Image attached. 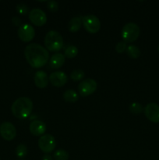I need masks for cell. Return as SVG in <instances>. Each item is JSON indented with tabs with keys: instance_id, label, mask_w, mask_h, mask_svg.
Masks as SVG:
<instances>
[{
	"instance_id": "6da1fadb",
	"label": "cell",
	"mask_w": 159,
	"mask_h": 160,
	"mask_svg": "<svg viewBox=\"0 0 159 160\" xmlns=\"http://www.w3.org/2000/svg\"><path fill=\"white\" fill-rule=\"evenodd\" d=\"M24 56L28 63L34 68H41L48 62L49 53L45 48L39 44L32 43L26 45Z\"/></svg>"
},
{
	"instance_id": "7a4b0ae2",
	"label": "cell",
	"mask_w": 159,
	"mask_h": 160,
	"mask_svg": "<svg viewBox=\"0 0 159 160\" xmlns=\"http://www.w3.org/2000/svg\"><path fill=\"white\" fill-rule=\"evenodd\" d=\"M33 105L31 98L20 97L16 99L11 106V110L14 117L18 119H26L32 112Z\"/></svg>"
},
{
	"instance_id": "3957f363",
	"label": "cell",
	"mask_w": 159,
	"mask_h": 160,
	"mask_svg": "<svg viewBox=\"0 0 159 160\" xmlns=\"http://www.w3.org/2000/svg\"><path fill=\"white\" fill-rule=\"evenodd\" d=\"M44 44L47 50L58 52L63 46V39L60 33L56 31H50L45 35Z\"/></svg>"
},
{
	"instance_id": "277c9868",
	"label": "cell",
	"mask_w": 159,
	"mask_h": 160,
	"mask_svg": "<svg viewBox=\"0 0 159 160\" xmlns=\"http://www.w3.org/2000/svg\"><path fill=\"white\" fill-rule=\"evenodd\" d=\"M140 33V29L138 25L135 23H128L123 28L121 31V35L123 42H133L139 38Z\"/></svg>"
},
{
	"instance_id": "5b68a950",
	"label": "cell",
	"mask_w": 159,
	"mask_h": 160,
	"mask_svg": "<svg viewBox=\"0 0 159 160\" xmlns=\"http://www.w3.org/2000/svg\"><path fill=\"white\" fill-rule=\"evenodd\" d=\"M82 23L87 32L95 34L101 29V22L94 15L89 14L82 17Z\"/></svg>"
},
{
	"instance_id": "8992f818",
	"label": "cell",
	"mask_w": 159,
	"mask_h": 160,
	"mask_svg": "<svg viewBox=\"0 0 159 160\" xmlns=\"http://www.w3.org/2000/svg\"><path fill=\"white\" fill-rule=\"evenodd\" d=\"M98 84L91 78H87L80 83L78 85V91L81 96L86 97L92 95L96 91Z\"/></svg>"
},
{
	"instance_id": "52a82bcc",
	"label": "cell",
	"mask_w": 159,
	"mask_h": 160,
	"mask_svg": "<svg viewBox=\"0 0 159 160\" xmlns=\"http://www.w3.org/2000/svg\"><path fill=\"white\" fill-rule=\"evenodd\" d=\"M56 146V141L51 134L42 135L38 140V147L43 152L50 153L55 149Z\"/></svg>"
},
{
	"instance_id": "ba28073f",
	"label": "cell",
	"mask_w": 159,
	"mask_h": 160,
	"mask_svg": "<svg viewBox=\"0 0 159 160\" xmlns=\"http://www.w3.org/2000/svg\"><path fill=\"white\" fill-rule=\"evenodd\" d=\"M17 34L20 40L24 42H29L35 37V30L31 25L24 23L19 28Z\"/></svg>"
},
{
	"instance_id": "9c48e42d",
	"label": "cell",
	"mask_w": 159,
	"mask_h": 160,
	"mask_svg": "<svg viewBox=\"0 0 159 160\" xmlns=\"http://www.w3.org/2000/svg\"><path fill=\"white\" fill-rule=\"evenodd\" d=\"M0 135L6 141L13 140L17 135V130L10 122H4L0 125Z\"/></svg>"
},
{
	"instance_id": "30bf717a",
	"label": "cell",
	"mask_w": 159,
	"mask_h": 160,
	"mask_svg": "<svg viewBox=\"0 0 159 160\" xmlns=\"http://www.w3.org/2000/svg\"><path fill=\"white\" fill-rule=\"evenodd\" d=\"M29 20L34 25L41 27L46 23L47 16L41 9H33L29 12Z\"/></svg>"
},
{
	"instance_id": "8fae6325",
	"label": "cell",
	"mask_w": 159,
	"mask_h": 160,
	"mask_svg": "<svg viewBox=\"0 0 159 160\" xmlns=\"http://www.w3.org/2000/svg\"><path fill=\"white\" fill-rule=\"evenodd\" d=\"M144 114L150 121L159 123V106L154 102L148 103L144 108Z\"/></svg>"
},
{
	"instance_id": "7c38bea8",
	"label": "cell",
	"mask_w": 159,
	"mask_h": 160,
	"mask_svg": "<svg viewBox=\"0 0 159 160\" xmlns=\"http://www.w3.org/2000/svg\"><path fill=\"white\" fill-rule=\"evenodd\" d=\"M49 82L53 86L57 88H61L65 85L68 81L67 75L62 71H55L50 74Z\"/></svg>"
},
{
	"instance_id": "4fadbf2b",
	"label": "cell",
	"mask_w": 159,
	"mask_h": 160,
	"mask_svg": "<svg viewBox=\"0 0 159 160\" xmlns=\"http://www.w3.org/2000/svg\"><path fill=\"white\" fill-rule=\"evenodd\" d=\"M34 84L38 88H45L48 86V82H49V78L45 71L38 70L34 74Z\"/></svg>"
},
{
	"instance_id": "5bb4252c",
	"label": "cell",
	"mask_w": 159,
	"mask_h": 160,
	"mask_svg": "<svg viewBox=\"0 0 159 160\" xmlns=\"http://www.w3.org/2000/svg\"><path fill=\"white\" fill-rule=\"evenodd\" d=\"M30 132L34 136H41L46 131V125L41 120H34L29 127Z\"/></svg>"
},
{
	"instance_id": "9a60e30c",
	"label": "cell",
	"mask_w": 159,
	"mask_h": 160,
	"mask_svg": "<svg viewBox=\"0 0 159 160\" xmlns=\"http://www.w3.org/2000/svg\"><path fill=\"white\" fill-rule=\"evenodd\" d=\"M65 61V57L62 53H55L51 57L49 65L52 69H59L62 67Z\"/></svg>"
},
{
	"instance_id": "2e32d148",
	"label": "cell",
	"mask_w": 159,
	"mask_h": 160,
	"mask_svg": "<svg viewBox=\"0 0 159 160\" xmlns=\"http://www.w3.org/2000/svg\"><path fill=\"white\" fill-rule=\"evenodd\" d=\"M82 17H73L68 23V29L70 32H77L81 28Z\"/></svg>"
},
{
	"instance_id": "e0dca14e",
	"label": "cell",
	"mask_w": 159,
	"mask_h": 160,
	"mask_svg": "<svg viewBox=\"0 0 159 160\" xmlns=\"http://www.w3.org/2000/svg\"><path fill=\"white\" fill-rule=\"evenodd\" d=\"M63 98L65 102H76V101L79 98V96H78V94L75 92L74 90H66L63 93Z\"/></svg>"
},
{
	"instance_id": "ac0fdd59",
	"label": "cell",
	"mask_w": 159,
	"mask_h": 160,
	"mask_svg": "<svg viewBox=\"0 0 159 160\" xmlns=\"http://www.w3.org/2000/svg\"><path fill=\"white\" fill-rule=\"evenodd\" d=\"M126 53L128 56L132 59H137L140 56V50L137 46L133 45H131L127 47L126 48Z\"/></svg>"
},
{
	"instance_id": "d6986e66",
	"label": "cell",
	"mask_w": 159,
	"mask_h": 160,
	"mask_svg": "<svg viewBox=\"0 0 159 160\" xmlns=\"http://www.w3.org/2000/svg\"><path fill=\"white\" fill-rule=\"evenodd\" d=\"M78 54V48L74 45H70L67 47L64 52V56L65 57L68 58V59H73V58L76 57Z\"/></svg>"
},
{
	"instance_id": "ffe728a7",
	"label": "cell",
	"mask_w": 159,
	"mask_h": 160,
	"mask_svg": "<svg viewBox=\"0 0 159 160\" xmlns=\"http://www.w3.org/2000/svg\"><path fill=\"white\" fill-rule=\"evenodd\" d=\"M55 160H68L69 153L64 149H58L53 155Z\"/></svg>"
},
{
	"instance_id": "44dd1931",
	"label": "cell",
	"mask_w": 159,
	"mask_h": 160,
	"mask_svg": "<svg viewBox=\"0 0 159 160\" xmlns=\"http://www.w3.org/2000/svg\"><path fill=\"white\" fill-rule=\"evenodd\" d=\"M16 155L19 158H24L27 155V148L24 144H20L16 148Z\"/></svg>"
},
{
	"instance_id": "7402d4cb",
	"label": "cell",
	"mask_w": 159,
	"mask_h": 160,
	"mask_svg": "<svg viewBox=\"0 0 159 160\" xmlns=\"http://www.w3.org/2000/svg\"><path fill=\"white\" fill-rule=\"evenodd\" d=\"M84 75L85 73L82 70L77 69V70H74L73 71H72V73H70V78L73 81H79L84 78Z\"/></svg>"
},
{
	"instance_id": "603a6c76",
	"label": "cell",
	"mask_w": 159,
	"mask_h": 160,
	"mask_svg": "<svg viewBox=\"0 0 159 160\" xmlns=\"http://www.w3.org/2000/svg\"><path fill=\"white\" fill-rule=\"evenodd\" d=\"M129 109L132 113L133 114H140L143 112V108L140 103L138 102H133L132 104H130V106H129Z\"/></svg>"
},
{
	"instance_id": "cb8c5ba5",
	"label": "cell",
	"mask_w": 159,
	"mask_h": 160,
	"mask_svg": "<svg viewBox=\"0 0 159 160\" xmlns=\"http://www.w3.org/2000/svg\"><path fill=\"white\" fill-rule=\"evenodd\" d=\"M16 9H17V12L20 14H22V15H26L29 12V8L26 5L23 4V3H20L16 7Z\"/></svg>"
},
{
	"instance_id": "d4e9b609",
	"label": "cell",
	"mask_w": 159,
	"mask_h": 160,
	"mask_svg": "<svg viewBox=\"0 0 159 160\" xmlns=\"http://www.w3.org/2000/svg\"><path fill=\"white\" fill-rule=\"evenodd\" d=\"M47 7H48V9L50 12H55L59 9V3L56 1L51 0V1H48V3H47Z\"/></svg>"
},
{
	"instance_id": "484cf974",
	"label": "cell",
	"mask_w": 159,
	"mask_h": 160,
	"mask_svg": "<svg viewBox=\"0 0 159 160\" xmlns=\"http://www.w3.org/2000/svg\"><path fill=\"white\" fill-rule=\"evenodd\" d=\"M127 48V45H126V43L125 42H119L115 46V51L118 53H123L125 51Z\"/></svg>"
},
{
	"instance_id": "4316f807",
	"label": "cell",
	"mask_w": 159,
	"mask_h": 160,
	"mask_svg": "<svg viewBox=\"0 0 159 160\" xmlns=\"http://www.w3.org/2000/svg\"><path fill=\"white\" fill-rule=\"evenodd\" d=\"M12 23H13L15 26H21V20L20 17H13L12 18Z\"/></svg>"
},
{
	"instance_id": "83f0119b",
	"label": "cell",
	"mask_w": 159,
	"mask_h": 160,
	"mask_svg": "<svg viewBox=\"0 0 159 160\" xmlns=\"http://www.w3.org/2000/svg\"><path fill=\"white\" fill-rule=\"evenodd\" d=\"M42 160H53V159L50 155L45 154V156H43V157H42Z\"/></svg>"
},
{
	"instance_id": "f1b7e54d",
	"label": "cell",
	"mask_w": 159,
	"mask_h": 160,
	"mask_svg": "<svg viewBox=\"0 0 159 160\" xmlns=\"http://www.w3.org/2000/svg\"><path fill=\"white\" fill-rule=\"evenodd\" d=\"M157 50H158V52H159V45H158V47H157Z\"/></svg>"
},
{
	"instance_id": "f546056e",
	"label": "cell",
	"mask_w": 159,
	"mask_h": 160,
	"mask_svg": "<svg viewBox=\"0 0 159 160\" xmlns=\"http://www.w3.org/2000/svg\"><path fill=\"white\" fill-rule=\"evenodd\" d=\"M20 160H24V159H20Z\"/></svg>"
}]
</instances>
